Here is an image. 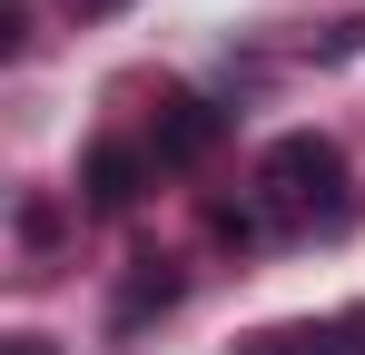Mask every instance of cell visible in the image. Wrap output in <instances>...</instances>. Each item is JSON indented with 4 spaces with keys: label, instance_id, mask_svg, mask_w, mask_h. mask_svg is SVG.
I'll return each instance as SVG.
<instances>
[{
    "label": "cell",
    "instance_id": "obj_5",
    "mask_svg": "<svg viewBox=\"0 0 365 355\" xmlns=\"http://www.w3.org/2000/svg\"><path fill=\"white\" fill-rule=\"evenodd\" d=\"M178 306V267L168 257H138V277H128V296H119V326H148V316H168Z\"/></svg>",
    "mask_w": 365,
    "mask_h": 355
},
{
    "label": "cell",
    "instance_id": "obj_1",
    "mask_svg": "<svg viewBox=\"0 0 365 355\" xmlns=\"http://www.w3.org/2000/svg\"><path fill=\"white\" fill-rule=\"evenodd\" d=\"M257 217H267V237H336V227H356V168H346V148L316 138V128H287L257 158Z\"/></svg>",
    "mask_w": 365,
    "mask_h": 355
},
{
    "label": "cell",
    "instance_id": "obj_2",
    "mask_svg": "<svg viewBox=\"0 0 365 355\" xmlns=\"http://www.w3.org/2000/svg\"><path fill=\"white\" fill-rule=\"evenodd\" d=\"M217 138H227L217 99H168L158 128H148V168H197V158H217Z\"/></svg>",
    "mask_w": 365,
    "mask_h": 355
},
{
    "label": "cell",
    "instance_id": "obj_7",
    "mask_svg": "<svg viewBox=\"0 0 365 355\" xmlns=\"http://www.w3.org/2000/svg\"><path fill=\"white\" fill-rule=\"evenodd\" d=\"M69 10H79V20H89V10H119V0H69Z\"/></svg>",
    "mask_w": 365,
    "mask_h": 355
},
{
    "label": "cell",
    "instance_id": "obj_3",
    "mask_svg": "<svg viewBox=\"0 0 365 355\" xmlns=\"http://www.w3.org/2000/svg\"><path fill=\"white\" fill-rule=\"evenodd\" d=\"M138 178H148V158H138L128 138H99V148L79 158V197H89L99 217H119L128 197H138Z\"/></svg>",
    "mask_w": 365,
    "mask_h": 355
},
{
    "label": "cell",
    "instance_id": "obj_4",
    "mask_svg": "<svg viewBox=\"0 0 365 355\" xmlns=\"http://www.w3.org/2000/svg\"><path fill=\"white\" fill-rule=\"evenodd\" d=\"M257 355H365V306L326 316V326H277V336H257Z\"/></svg>",
    "mask_w": 365,
    "mask_h": 355
},
{
    "label": "cell",
    "instance_id": "obj_6",
    "mask_svg": "<svg viewBox=\"0 0 365 355\" xmlns=\"http://www.w3.org/2000/svg\"><path fill=\"white\" fill-rule=\"evenodd\" d=\"M0 50H10V59L30 50V0H0Z\"/></svg>",
    "mask_w": 365,
    "mask_h": 355
},
{
    "label": "cell",
    "instance_id": "obj_8",
    "mask_svg": "<svg viewBox=\"0 0 365 355\" xmlns=\"http://www.w3.org/2000/svg\"><path fill=\"white\" fill-rule=\"evenodd\" d=\"M10 355H50V346H40V336H20V346H10Z\"/></svg>",
    "mask_w": 365,
    "mask_h": 355
}]
</instances>
